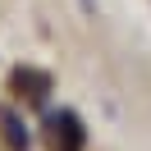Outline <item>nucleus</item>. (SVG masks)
Segmentation results:
<instances>
[{"instance_id":"1","label":"nucleus","mask_w":151,"mask_h":151,"mask_svg":"<svg viewBox=\"0 0 151 151\" xmlns=\"http://www.w3.org/2000/svg\"><path fill=\"white\" fill-rule=\"evenodd\" d=\"M0 128H5V137H9V147L14 151H28V133H23V124H19V114H0Z\"/></svg>"}]
</instances>
